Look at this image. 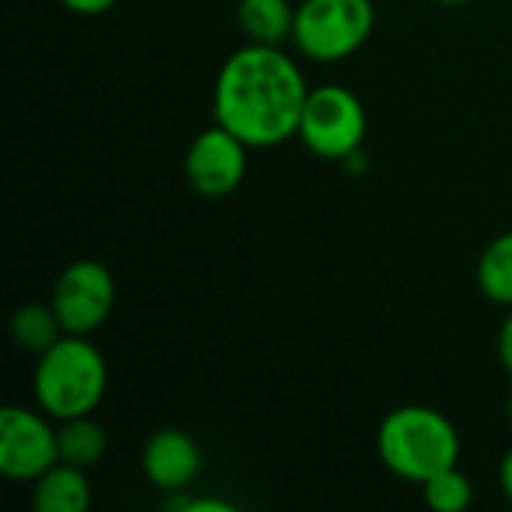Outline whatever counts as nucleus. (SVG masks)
<instances>
[{
  "instance_id": "obj_1",
  "label": "nucleus",
  "mask_w": 512,
  "mask_h": 512,
  "mask_svg": "<svg viewBox=\"0 0 512 512\" xmlns=\"http://www.w3.org/2000/svg\"><path fill=\"white\" fill-rule=\"evenodd\" d=\"M309 84L282 45L249 42L219 69L213 117L249 147H276L297 135Z\"/></svg>"
},
{
  "instance_id": "obj_2",
  "label": "nucleus",
  "mask_w": 512,
  "mask_h": 512,
  "mask_svg": "<svg viewBox=\"0 0 512 512\" xmlns=\"http://www.w3.org/2000/svg\"><path fill=\"white\" fill-rule=\"evenodd\" d=\"M378 456L396 477L423 486L435 474L456 468L462 441L450 417L426 405H405L384 417L378 429Z\"/></svg>"
},
{
  "instance_id": "obj_3",
  "label": "nucleus",
  "mask_w": 512,
  "mask_h": 512,
  "mask_svg": "<svg viewBox=\"0 0 512 512\" xmlns=\"http://www.w3.org/2000/svg\"><path fill=\"white\" fill-rule=\"evenodd\" d=\"M108 390V366L87 336H60L42 357H36L33 396L39 411L51 420H72L93 414Z\"/></svg>"
},
{
  "instance_id": "obj_4",
  "label": "nucleus",
  "mask_w": 512,
  "mask_h": 512,
  "mask_svg": "<svg viewBox=\"0 0 512 512\" xmlns=\"http://www.w3.org/2000/svg\"><path fill=\"white\" fill-rule=\"evenodd\" d=\"M375 30L372 0H303L291 42L315 63H339L357 54Z\"/></svg>"
},
{
  "instance_id": "obj_5",
  "label": "nucleus",
  "mask_w": 512,
  "mask_h": 512,
  "mask_svg": "<svg viewBox=\"0 0 512 512\" xmlns=\"http://www.w3.org/2000/svg\"><path fill=\"white\" fill-rule=\"evenodd\" d=\"M369 117L360 96L342 84L312 87L300 114L297 138L309 153L327 162L351 159L366 141Z\"/></svg>"
},
{
  "instance_id": "obj_6",
  "label": "nucleus",
  "mask_w": 512,
  "mask_h": 512,
  "mask_svg": "<svg viewBox=\"0 0 512 512\" xmlns=\"http://www.w3.org/2000/svg\"><path fill=\"white\" fill-rule=\"evenodd\" d=\"M114 300L117 285L111 270L99 261H75L57 276L48 303L54 306L63 333L90 336L108 321Z\"/></svg>"
},
{
  "instance_id": "obj_7",
  "label": "nucleus",
  "mask_w": 512,
  "mask_h": 512,
  "mask_svg": "<svg viewBox=\"0 0 512 512\" xmlns=\"http://www.w3.org/2000/svg\"><path fill=\"white\" fill-rule=\"evenodd\" d=\"M60 462L57 429L45 411L6 405L0 411V474L15 483H33Z\"/></svg>"
},
{
  "instance_id": "obj_8",
  "label": "nucleus",
  "mask_w": 512,
  "mask_h": 512,
  "mask_svg": "<svg viewBox=\"0 0 512 512\" xmlns=\"http://www.w3.org/2000/svg\"><path fill=\"white\" fill-rule=\"evenodd\" d=\"M246 165H249V144H243L234 132L216 123L201 135H195V141L189 144L183 159V174L198 195L225 198L243 183Z\"/></svg>"
},
{
  "instance_id": "obj_9",
  "label": "nucleus",
  "mask_w": 512,
  "mask_h": 512,
  "mask_svg": "<svg viewBox=\"0 0 512 512\" xmlns=\"http://www.w3.org/2000/svg\"><path fill=\"white\" fill-rule=\"evenodd\" d=\"M144 477L162 492H183L201 471V450L183 429H159L141 453Z\"/></svg>"
},
{
  "instance_id": "obj_10",
  "label": "nucleus",
  "mask_w": 512,
  "mask_h": 512,
  "mask_svg": "<svg viewBox=\"0 0 512 512\" xmlns=\"http://www.w3.org/2000/svg\"><path fill=\"white\" fill-rule=\"evenodd\" d=\"M36 512H84L90 507V483L84 468L57 462L39 480H33Z\"/></svg>"
},
{
  "instance_id": "obj_11",
  "label": "nucleus",
  "mask_w": 512,
  "mask_h": 512,
  "mask_svg": "<svg viewBox=\"0 0 512 512\" xmlns=\"http://www.w3.org/2000/svg\"><path fill=\"white\" fill-rule=\"evenodd\" d=\"M297 6L291 0H240L237 21L249 42L258 45H282L294 36Z\"/></svg>"
},
{
  "instance_id": "obj_12",
  "label": "nucleus",
  "mask_w": 512,
  "mask_h": 512,
  "mask_svg": "<svg viewBox=\"0 0 512 512\" xmlns=\"http://www.w3.org/2000/svg\"><path fill=\"white\" fill-rule=\"evenodd\" d=\"M9 330H12L15 348L24 351V354H33V357H42L60 336H66L51 303H24V306H18L15 315H12Z\"/></svg>"
},
{
  "instance_id": "obj_13",
  "label": "nucleus",
  "mask_w": 512,
  "mask_h": 512,
  "mask_svg": "<svg viewBox=\"0 0 512 512\" xmlns=\"http://www.w3.org/2000/svg\"><path fill=\"white\" fill-rule=\"evenodd\" d=\"M57 450H60V462L75 465V468H93L105 450H108V435L105 429L90 417H72V420H60L57 429Z\"/></svg>"
},
{
  "instance_id": "obj_14",
  "label": "nucleus",
  "mask_w": 512,
  "mask_h": 512,
  "mask_svg": "<svg viewBox=\"0 0 512 512\" xmlns=\"http://www.w3.org/2000/svg\"><path fill=\"white\" fill-rule=\"evenodd\" d=\"M477 285L492 303L512 309V231L495 237L483 249L477 264Z\"/></svg>"
},
{
  "instance_id": "obj_15",
  "label": "nucleus",
  "mask_w": 512,
  "mask_h": 512,
  "mask_svg": "<svg viewBox=\"0 0 512 512\" xmlns=\"http://www.w3.org/2000/svg\"><path fill=\"white\" fill-rule=\"evenodd\" d=\"M420 489H423V501L435 512H465L471 507V501H474V486L459 471V465L435 474Z\"/></svg>"
},
{
  "instance_id": "obj_16",
  "label": "nucleus",
  "mask_w": 512,
  "mask_h": 512,
  "mask_svg": "<svg viewBox=\"0 0 512 512\" xmlns=\"http://www.w3.org/2000/svg\"><path fill=\"white\" fill-rule=\"evenodd\" d=\"M60 3L75 15H102V12L114 9L117 0H60Z\"/></svg>"
},
{
  "instance_id": "obj_17",
  "label": "nucleus",
  "mask_w": 512,
  "mask_h": 512,
  "mask_svg": "<svg viewBox=\"0 0 512 512\" xmlns=\"http://www.w3.org/2000/svg\"><path fill=\"white\" fill-rule=\"evenodd\" d=\"M498 357H501V366L507 369V375L512 378V312L510 318L504 321L501 333H498Z\"/></svg>"
},
{
  "instance_id": "obj_18",
  "label": "nucleus",
  "mask_w": 512,
  "mask_h": 512,
  "mask_svg": "<svg viewBox=\"0 0 512 512\" xmlns=\"http://www.w3.org/2000/svg\"><path fill=\"white\" fill-rule=\"evenodd\" d=\"M501 492L507 495V501L512 504V450L504 456V462H501Z\"/></svg>"
},
{
  "instance_id": "obj_19",
  "label": "nucleus",
  "mask_w": 512,
  "mask_h": 512,
  "mask_svg": "<svg viewBox=\"0 0 512 512\" xmlns=\"http://www.w3.org/2000/svg\"><path fill=\"white\" fill-rule=\"evenodd\" d=\"M183 510L186 512H231V507H228V504H222V501H189Z\"/></svg>"
},
{
  "instance_id": "obj_20",
  "label": "nucleus",
  "mask_w": 512,
  "mask_h": 512,
  "mask_svg": "<svg viewBox=\"0 0 512 512\" xmlns=\"http://www.w3.org/2000/svg\"><path fill=\"white\" fill-rule=\"evenodd\" d=\"M435 3H444V6H462V3H468V0H435Z\"/></svg>"
},
{
  "instance_id": "obj_21",
  "label": "nucleus",
  "mask_w": 512,
  "mask_h": 512,
  "mask_svg": "<svg viewBox=\"0 0 512 512\" xmlns=\"http://www.w3.org/2000/svg\"><path fill=\"white\" fill-rule=\"evenodd\" d=\"M507 417H510V423H512V393H510V399H507Z\"/></svg>"
}]
</instances>
